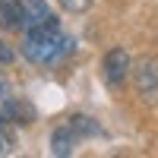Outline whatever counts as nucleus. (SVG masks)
Instances as JSON below:
<instances>
[{"label":"nucleus","instance_id":"1","mask_svg":"<svg viewBox=\"0 0 158 158\" xmlns=\"http://www.w3.org/2000/svg\"><path fill=\"white\" fill-rule=\"evenodd\" d=\"M73 51V38L63 35L60 22H48L38 25V29H25L22 38V57L38 63V67H51V63H60Z\"/></svg>","mask_w":158,"mask_h":158},{"label":"nucleus","instance_id":"2","mask_svg":"<svg viewBox=\"0 0 158 158\" xmlns=\"http://www.w3.org/2000/svg\"><path fill=\"white\" fill-rule=\"evenodd\" d=\"M35 111L29 101L16 95V89L10 85V79L0 73V123H32Z\"/></svg>","mask_w":158,"mask_h":158},{"label":"nucleus","instance_id":"3","mask_svg":"<svg viewBox=\"0 0 158 158\" xmlns=\"http://www.w3.org/2000/svg\"><path fill=\"white\" fill-rule=\"evenodd\" d=\"M133 85L146 101H158V54L133 63Z\"/></svg>","mask_w":158,"mask_h":158},{"label":"nucleus","instance_id":"4","mask_svg":"<svg viewBox=\"0 0 158 158\" xmlns=\"http://www.w3.org/2000/svg\"><path fill=\"white\" fill-rule=\"evenodd\" d=\"M130 70H133V60H130V54H127L123 48L108 51V54H104V60H101V76H104V82H108L111 89L123 85L127 76H130Z\"/></svg>","mask_w":158,"mask_h":158},{"label":"nucleus","instance_id":"5","mask_svg":"<svg viewBox=\"0 0 158 158\" xmlns=\"http://www.w3.org/2000/svg\"><path fill=\"white\" fill-rule=\"evenodd\" d=\"M0 29H6V32L25 29V3L22 0H0Z\"/></svg>","mask_w":158,"mask_h":158},{"label":"nucleus","instance_id":"6","mask_svg":"<svg viewBox=\"0 0 158 158\" xmlns=\"http://www.w3.org/2000/svg\"><path fill=\"white\" fill-rule=\"evenodd\" d=\"M76 142H79L76 130L70 123H63V127H57L54 133H51V152H54V155H73Z\"/></svg>","mask_w":158,"mask_h":158},{"label":"nucleus","instance_id":"7","mask_svg":"<svg viewBox=\"0 0 158 158\" xmlns=\"http://www.w3.org/2000/svg\"><path fill=\"white\" fill-rule=\"evenodd\" d=\"M48 22H57V19L44 0H25V29H38V25H48Z\"/></svg>","mask_w":158,"mask_h":158},{"label":"nucleus","instance_id":"8","mask_svg":"<svg viewBox=\"0 0 158 158\" xmlns=\"http://www.w3.org/2000/svg\"><path fill=\"white\" fill-rule=\"evenodd\" d=\"M67 123L76 130V136H79V139H82V136H101V127L92 120V117H85V114H73Z\"/></svg>","mask_w":158,"mask_h":158},{"label":"nucleus","instance_id":"9","mask_svg":"<svg viewBox=\"0 0 158 158\" xmlns=\"http://www.w3.org/2000/svg\"><path fill=\"white\" fill-rule=\"evenodd\" d=\"M92 3H95V0H60V6L67 10V13H73V16H79V13L92 10Z\"/></svg>","mask_w":158,"mask_h":158},{"label":"nucleus","instance_id":"10","mask_svg":"<svg viewBox=\"0 0 158 158\" xmlns=\"http://www.w3.org/2000/svg\"><path fill=\"white\" fill-rule=\"evenodd\" d=\"M13 60H16V51H13L6 41H0V67H10Z\"/></svg>","mask_w":158,"mask_h":158}]
</instances>
